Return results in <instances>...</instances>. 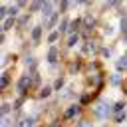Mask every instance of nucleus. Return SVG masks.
Instances as JSON below:
<instances>
[{
	"instance_id": "e433bc0d",
	"label": "nucleus",
	"mask_w": 127,
	"mask_h": 127,
	"mask_svg": "<svg viewBox=\"0 0 127 127\" xmlns=\"http://www.w3.org/2000/svg\"><path fill=\"white\" fill-rule=\"evenodd\" d=\"M125 91H127V85H125Z\"/></svg>"
},
{
	"instance_id": "39448f33",
	"label": "nucleus",
	"mask_w": 127,
	"mask_h": 127,
	"mask_svg": "<svg viewBox=\"0 0 127 127\" xmlns=\"http://www.w3.org/2000/svg\"><path fill=\"white\" fill-rule=\"evenodd\" d=\"M83 24H85V32H89V30H91V26L95 24V16L87 14V16H85V20H83Z\"/></svg>"
},
{
	"instance_id": "cd10ccee",
	"label": "nucleus",
	"mask_w": 127,
	"mask_h": 127,
	"mask_svg": "<svg viewBox=\"0 0 127 127\" xmlns=\"http://www.w3.org/2000/svg\"><path fill=\"white\" fill-rule=\"evenodd\" d=\"M60 8H62V12H64V10H67V0H62V4H60Z\"/></svg>"
},
{
	"instance_id": "9d476101",
	"label": "nucleus",
	"mask_w": 127,
	"mask_h": 127,
	"mask_svg": "<svg viewBox=\"0 0 127 127\" xmlns=\"http://www.w3.org/2000/svg\"><path fill=\"white\" fill-rule=\"evenodd\" d=\"M81 26V20H75V22H71V26H69V30H67V34H79L77 32V28Z\"/></svg>"
},
{
	"instance_id": "a878e982",
	"label": "nucleus",
	"mask_w": 127,
	"mask_h": 127,
	"mask_svg": "<svg viewBox=\"0 0 127 127\" xmlns=\"http://www.w3.org/2000/svg\"><path fill=\"white\" fill-rule=\"evenodd\" d=\"M58 36H60V32H52V34L48 36V40H50V42H56V40H58Z\"/></svg>"
},
{
	"instance_id": "ddd939ff",
	"label": "nucleus",
	"mask_w": 127,
	"mask_h": 127,
	"mask_svg": "<svg viewBox=\"0 0 127 127\" xmlns=\"http://www.w3.org/2000/svg\"><path fill=\"white\" fill-rule=\"evenodd\" d=\"M50 95H52V87L48 85V87H42V91H40L38 97H40V99H46V97H50Z\"/></svg>"
},
{
	"instance_id": "0eeeda50",
	"label": "nucleus",
	"mask_w": 127,
	"mask_h": 127,
	"mask_svg": "<svg viewBox=\"0 0 127 127\" xmlns=\"http://www.w3.org/2000/svg\"><path fill=\"white\" fill-rule=\"evenodd\" d=\"M18 127H34V117H22Z\"/></svg>"
},
{
	"instance_id": "7c9ffc66",
	"label": "nucleus",
	"mask_w": 127,
	"mask_h": 127,
	"mask_svg": "<svg viewBox=\"0 0 127 127\" xmlns=\"http://www.w3.org/2000/svg\"><path fill=\"white\" fill-rule=\"evenodd\" d=\"M62 85H64V79H58V81H56V85H54V87H56V89H60V87H62Z\"/></svg>"
},
{
	"instance_id": "423d86ee",
	"label": "nucleus",
	"mask_w": 127,
	"mask_h": 127,
	"mask_svg": "<svg viewBox=\"0 0 127 127\" xmlns=\"http://www.w3.org/2000/svg\"><path fill=\"white\" fill-rule=\"evenodd\" d=\"M40 36H42V26H36V28L32 30V42L38 44V42H40Z\"/></svg>"
},
{
	"instance_id": "6e6552de",
	"label": "nucleus",
	"mask_w": 127,
	"mask_h": 127,
	"mask_svg": "<svg viewBox=\"0 0 127 127\" xmlns=\"http://www.w3.org/2000/svg\"><path fill=\"white\" fill-rule=\"evenodd\" d=\"M14 24H16V18H14V16H8V18L4 20V26H2V28H4V32H8Z\"/></svg>"
},
{
	"instance_id": "f03ea898",
	"label": "nucleus",
	"mask_w": 127,
	"mask_h": 127,
	"mask_svg": "<svg viewBox=\"0 0 127 127\" xmlns=\"http://www.w3.org/2000/svg\"><path fill=\"white\" fill-rule=\"evenodd\" d=\"M107 111H109V103H107V101H101V103L95 107V117H97V119H103V117H107Z\"/></svg>"
},
{
	"instance_id": "5701e85b",
	"label": "nucleus",
	"mask_w": 127,
	"mask_h": 127,
	"mask_svg": "<svg viewBox=\"0 0 127 127\" xmlns=\"http://www.w3.org/2000/svg\"><path fill=\"white\" fill-rule=\"evenodd\" d=\"M91 97H93V93H83V97H81V103H87V101H91Z\"/></svg>"
},
{
	"instance_id": "c756f323",
	"label": "nucleus",
	"mask_w": 127,
	"mask_h": 127,
	"mask_svg": "<svg viewBox=\"0 0 127 127\" xmlns=\"http://www.w3.org/2000/svg\"><path fill=\"white\" fill-rule=\"evenodd\" d=\"M103 56L109 58V56H111V50H109V48H103Z\"/></svg>"
},
{
	"instance_id": "4be33fe9",
	"label": "nucleus",
	"mask_w": 127,
	"mask_h": 127,
	"mask_svg": "<svg viewBox=\"0 0 127 127\" xmlns=\"http://www.w3.org/2000/svg\"><path fill=\"white\" fill-rule=\"evenodd\" d=\"M36 85H40V75H38V73L32 77V85H30V87H36Z\"/></svg>"
},
{
	"instance_id": "4468645a",
	"label": "nucleus",
	"mask_w": 127,
	"mask_h": 127,
	"mask_svg": "<svg viewBox=\"0 0 127 127\" xmlns=\"http://www.w3.org/2000/svg\"><path fill=\"white\" fill-rule=\"evenodd\" d=\"M58 22V14H54V16H50V20H46V28H52L54 24Z\"/></svg>"
},
{
	"instance_id": "dca6fc26",
	"label": "nucleus",
	"mask_w": 127,
	"mask_h": 127,
	"mask_svg": "<svg viewBox=\"0 0 127 127\" xmlns=\"http://www.w3.org/2000/svg\"><path fill=\"white\" fill-rule=\"evenodd\" d=\"M67 30H69V28H67V18H64V20L60 22V32H64V34H65Z\"/></svg>"
},
{
	"instance_id": "f704fd0d",
	"label": "nucleus",
	"mask_w": 127,
	"mask_h": 127,
	"mask_svg": "<svg viewBox=\"0 0 127 127\" xmlns=\"http://www.w3.org/2000/svg\"><path fill=\"white\" fill-rule=\"evenodd\" d=\"M125 113H127V105H125Z\"/></svg>"
},
{
	"instance_id": "473e14b6",
	"label": "nucleus",
	"mask_w": 127,
	"mask_h": 127,
	"mask_svg": "<svg viewBox=\"0 0 127 127\" xmlns=\"http://www.w3.org/2000/svg\"><path fill=\"white\" fill-rule=\"evenodd\" d=\"M105 2H107V4H111V6H113V4H117V0H105Z\"/></svg>"
},
{
	"instance_id": "1a4fd4ad",
	"label": "nucleus",
	"mask_w": 127,
	"mask_h": 127,
	"mask_svg": "<svg viewBox=\"0 0 127 127\" xmlns=\"http://www.w3.org/2000/svg\"><path fill=\"white\" fill-rule=\"evenodd\" d=\"M42 12H44V16H54V14H52V4H50V0H46V2H44Z\"/></svg>"
},
{
	"instance_id": "c9c22d12",
	"label": "nucleus",
	"mask_w": 127,
	"mask_h": 127,
	"mask_svg": "<svg viewBox=\"0 0 127 127\" xmlns=\"http://www.w3.org/2000/svg\"><path fill=\"white\" fill-rule=\"evenodd\" d=\"M125 40H127V34H125Z\"/></svg>"
},
{
	"instance_id": "20e7f679",
	"label": "nucleus",
	"mask_w": 127,
	"mask_h": 127,
	"mask_svg": "<svg viewBox=\"0 0 127 127\" xmlns=\"http://www.w3.org/2000/svg\"><path fill=\"white\" fill-rule=\"evenodd\" d=\"M77 113H79V105H71V107L64 113V119H71V117H75Z\"/></svg>"
},
{
	"instance_id": "412c9836",
	"label": "nucleus",
	"mask_w": 127,
	"mask_h": 127,
	"mask_svg": "<svg viewBox=\"0 0 127 127\" xmlns=\"http://www.w3.org/2000/svg\"><path fill=\"white\" fill-rule=\"evenodd\" d=\"M119 81H121V77L115 73V75H111V85H119Z\"/></svg>"
},
{
	"instance_id": "9b49d317",
	"label": "nucleus",
	"mask_w": 127,
	"mask_h": 127,
	"mask_svg": "<svg viewBox=\"0 0 127 127\" xmlns=\"http://www.w3.org/2000/svg\"><path fill=\"white\" fill-rule=\"evenodd\" d=\"M125 67H127V54H123L117 60V69H125Z\"/></svg>"
},
{
	"instance_id": "aec40b11",
	"label": "nucleus",
	"mask_w": 127,
	"mask_h": 127,
	"mask_svg": "<svg viewBox=\"0 0 127 127\" xmlns=\"http://www.w3.org/2000/svg\"><path fill=\"white\" fill-rule=\"evenodd\" d=\"M8 111H10V105H8V103H4V105H2V109H0V115H2V117H6V115H8Z\"/></svg>"
},
{
	"instance_id": "bb28decb",
	"label": "nucleus",
	"mask_w": 127,
	"mask_h": 127,
	"mask_svg": "<svg viewBox=\"0 0 127 127\" xmlns=\"http://www.w3.org/2000/svg\"><path fill=\"white\" fill-rule=\"evenodd\" d=\"M87 69H89V71H93V69H97V62H91V64L87 65Z\"/></svg>"
},
{
	"instance_id": "2eb2a0df",
	"label": "nucleus",
	"mask_w": 127,
	"mask_h": 127,
	"mask_svg": "<svg viewBox=\"0 0 127 127\" xmlns=\"http://www.w3.org/2000/svg\"><path fill=\"white\" fill-rule=\"evenodd\" d=\"M8 81H10V75H8V71H6V73H2V81H0V87L4 89V87L8 85Z\"/></svg>"
},
{
	"instance_id": "2f4dec72",
	"label": "nucleus",
	"mask_w": 127,
	"mask_h": 127,
	"mask_svg": "<svg viewBox=\"0 0 127 127\" xmlns=\"http://www.w3.org/2000/svg\"><path fill=\"white\" fill-rule=\"evenodd\" d=\"M26 4H28V0H18V4H16V6H18V8H22V6H26Z\"/></svg>"
},
{
	"instance_id": "b1692460",
	"label": "nucleus",
	"mask_w": 127,
	"mask_h": 127,
	"mask_svg": "<svg viewBox=\"0 0 127 127\" xmlns=\"http://www.w3.org/2000/svg\"><path fill=\"white\" fill-rule=\"evenodd\" d=\"M121 30L127 34V16H123V18H121Z\"/></svg>"
},
{
	"instance_id": "c85d7f7f",
	"label": "nucleus",
	"mask_w": 127,
	"mask_h": 127,
	"mask_svg": "<svg viewBox=\"0 0 127 127\" xmlns=\"http://www.w3.org/2000/svg\"><path fill=\"white\" fill-rule=\"evenodd\" d=\"M6 12H8V8H6V6H2V8H0V18H4V16H6Z\"/></svg>"
},
{
	"instance_id": "4c0bfd02",
	"label": "nucleus",
	"mask_w": 127,
	"mask_h": 127,
	"mask_svg": "<svg viewBox=\"0 0 127 127\" xmlns=\"http://www.w3.org/2000/svg\"><path fill=\"white\" fill-rule=\"evenodd\" d=\"M42 127H46V125H42Z\"/></svg>"
},
{
	"instance_id": "a211bd4d",
	"label": "nucleus",
	"mask_w": 127,
	"mask_h": 127,
	"mask_svg": "<svg viewBox=\"0 0 127 127\" xmlns=\"http://www.w3.org/2000/svg\"><path fill=\"white\" fill-rule=\"evenodd\" d=\"M79 67H81V62H79V60H75V62L71 64V67H69V71H71V73H75V71H77Z\"/></svg>"
},
{
	"instance_id": "7ed1b4c3",
	"label": "nucleus",
	"mask_w": 127,
	"mask_h": 127,
	"mask_svg": "<svg viewBox=\"0 0 127 127\" xmlns=\"http://www.w3.org/2000/svg\"><path fill=\"white\" fill-rule=\"evenodd\" d=\"M48 64H52V65L58 64V48H56V46L48 48Z\"/></svg>"
},
{
	"instance_id": "f8f14e48",
	"label": "nucleus",
	"mask_w": 127,
	"mask_h": 127,
	"mask_svg": "<svg viewBox=\"0 0 127 127\" xmlns=\"http://www.w3.org/2000/svg\"><path fill=\"white\" fill-rule=\"evenodd\" d=\"M95 50H97V48H95V42H93V40H89V42L85 44V48H83L85 54H91V52H95Z\"/></svg>"
},
{
	"instance_id": "393cba45",
	"label": "nucleus",
	"mask_w": 127,
	"mask_h": 127,
	"mask_svg": "<svg viewBox=\"0 0 127 127\" xmlns=\"http://www.w3.org/2000/svg\"><path fill=\"white\" fill-rule=\"evenodd\" d=\"M8 12H10V16H18V6H12V8H8Z\"/></svg>"
},
{
	"instance_id": "72a5a7b5",
	"label": "nucleus",
	"mask_w": 127,
	"mask_h": 127,
	"mask_svg": "<svg viewBox=\"0 0 127 127\" xmlns=\"http://www.w3.org/2000/svg\"><path fill=\"white\" fill-rule=\"evenodd\" d=\"M83 2H87V0H75V4H83Z\"/></svg>"
},
{
	"instance_id": "6ab92c4d",
	"label": "nucleus",
	"mask_w": 127,
	"mask_h": 127,
	"mask_svg": "<svg viewBox=\"0 0 127 127\" xmlns=\"http://www.w3.org/2000/svg\"><path fill=\"white\" fill-rule=\"evenodd\" d=\"M125 109V103L123 101H117L115 105H113V113H117V111H123Z\"/></svg>"
},
{
	"instance_id": "f257e3e1",
	"label": "nucleus",
	"mask_w": 127,
	"mask_h": 127,
	"mask_svg": "<svg viewBox=\"0 0 127 127\" xmlns=\"http://www.w3.org/2000/svg\"><path fill=\"white\" fill-rule=\"evenodd\" d=\"M28 85H32V77L22 75V77L18 79V93H20V95H24V93H26V89H28Z\"/></svg>"
},
{
	"instance_id": "f3484780",
	"label": "nucleus",
	"mask_w": 127,
	"mask_h": 127,
	"mask_svg": "<svg viewBox=\"0 0 127 127\" xmlns=\"http://www.w3.org/2000/svg\"><path fill=\"white\" fill-rule=\"evenodd\" d=\"M79 40V34H71L69 40H67V46H75V42Z\"/></svg>"
}]
</instances>
